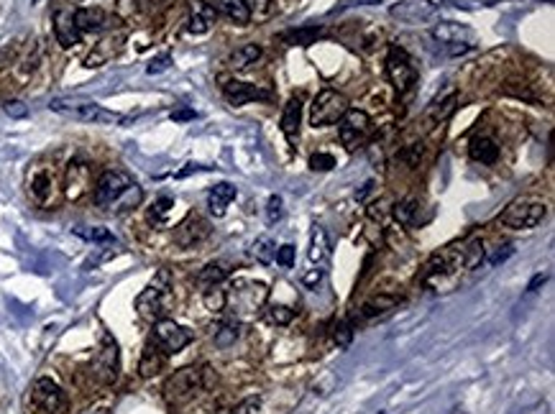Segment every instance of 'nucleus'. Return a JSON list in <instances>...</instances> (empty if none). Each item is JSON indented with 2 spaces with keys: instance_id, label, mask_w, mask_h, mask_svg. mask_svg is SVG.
<instances>
[{
  "instance_id": "nucleus-1",
  "label": "nucleus",
  "mask_w": 555,
  "mask_h": 414,
  "mask_svg": "<svg viewBox=\"0 0 555 414\" xmlns=\"http://www.w3.org/2000/svg\"><path fill=\"white\" fill-rule=\"evenodd\" d=\"M269 299V287L254 279H236L233 287L225 292V310H228L236 320L246 322L259 317Z\"/></svg>"
},
{
  "instance_id": "nucleus-2",
  "label": "nucleus",
  "mask_w": 555,
  "mask_h": 414,
  "mask_svg": "<svg viewBox=\"0 0 555 414\" xmlns=\"http://www.w3.org/2000/svg\"><path fill=\"white\" fill-rule=\"evenodd\" d=\"M215 383H218V376H215V371L210 366H202V368L187 366V368L175 371V374L164 381V397H167L172 404H184V401H190L198 391L213 389Z\"/></svg>"
},
{
  "instance_id": "nucleus-3",
  "label": "nucleus",
  "mask_w": 555,
  "mask_h": 414,
  "mask_svg": "<svg viewBox=\"0 0 555 414\" xmlns=\"http://www.w3.org/2000/svg\"><path fill=\"white\" fill-rule=\"evenodd\" d=\"M169 307H172V273L167 269H159L149 287L136 297V312L143 320L159 322L167 317Z\"/></svg>"
},
{
  "instance_id": "nucleus-4",
  "label": "nucleus",
  "mask_w": 555,
  "mask_h": 414,
  "mask_svg": "<svg viewBox=\"0 0 555 414\" xmlns=\"http://www.w3.org/2000/svg\"><path fill=\"white\" fill-rule=\"evenodd\" d=\"M547 218V205L538 197H520L515 202H509L504 212H499V225L515 228V230H530L538 228Z\"/></svg>"
},
{
  "instance_id": "nucleus-5",
  "label": "nucleus",
  "mask_w": 555,
  "mask_h": 414,
  "mask_svg": "<svg viewBox=\"0 0 555 414\" xmlns=\"http://www.w3.org/2000/svg\"><path fill=\"white\" fill-rule=\"evenodd\" d=\"M49 108L62 116L77 118L85 123H118L120 116L113 110H105L103 105H97L92 100H82V97H56L49 102Z\"/></svg>"
},
{
  "instance_id": "nucleus-6",
  "label": "nucleus",
  "mask_w": 555,
  "mask_h": 414,
  "mask_svg": "<svg viewBox=\"0 0 555 414\" xmlns=\"http://www.w3.org/2000/svg\"><path fill=\"white\" fill-rule=\"evenodd\" d=\"M348 110V97L333 87H325L315 95V100L309 105V123L312 128H325V125L338 123Z\"/></svg>"
},
{
  "instance_id": "nucleus-7",
  "label": "nucleus",
  "mask_w": 555,
  "mask_h": 414,
  "mask_svg": "<svg viewBox=\"0 0 555 414\" xmlns=\"http://www.w3.org/2000/svg\"><path fill=\"white\" fill-rule=\"evenodd\" d=\"M31 406L39 414H67L70 412V399L64 389L51 379H36L31 389Z\"/></svg>"
},
{
  "instance_id": "nucleus-8",
  "label": "nucleus",
  "mask_w": 555,
  "mask_h": 414,
  "mask_svg": "<svg viewBox=\"0 0 555 414\" xmlns=\"http://www.w3.org/2000/svg\"><path fill=\"white\" fill-rule=\"evenodd\" d=\"M373 133V120L366 110L348 108L346 116L338 120V136L346 149H358L361 143L369 141V136Z\"/></svg>"
},
{
  "instance_id": "nucleus-9",
  "label": "nucleus",
  "mask_w": 555,
  "mask_h": 414,
  "mask_svg": "<svg viewBox=\"0 0 555 414\" xmlns=\"http://www.w3.org/2000/svg\"><path fill=\"white\" fill-rule=\"evenodd\" d=\"M134 184V180L128 177V174L123 172H115V169H111V172H103L100 177H97L95 182V192H92V197H95V205L97 207H103V210H113L115 205H118V200L123 195H126V189Z\"/></svg>"
},
{
  "instance_id": "nucleus-10",
  "label": "nucleus",
  "mask_w": 555,
  "mask_h": 414,
  "mask_svg": "<svg viewBox=\"0 0 555 414\" xmlns=\"http://www.w3.org/2000/svg\"><path fill=\"white\" fill-rule=\"evenodd\" d=\"M151 343L156 345L164 356H175V353H179L182 348H187L192 343V333L187 328H182V325H177L175 320L164 317V320H159L154 325Z\"/></svg>"
},
{
  "instance_id": "nucleus-11",
  "label": "nucleus",
  "mask_w": 555,
  "mask_h": 414,
  "mask_svg": "<svg viewBox=\"0 0 555 414\" xmlns=\"http://www.w3.org/2000/svg\"><path fill=\"white\" fill-rule=\"evenodd\" d=\"M387 77L392 82L399 95H405L410 87L417 82V72L412 67V59L407 56L405 49L399 47H392L389 49V56H387Z\"/></svg>"
},
{
  "instance_id": "nucleus-12",
  "label": "nucleus",
  "mask_w": 555,
  "mask_h": 414,
  "mask_svg": "<svg viewBox=\"0 0 555 414\" xmlns=\"http://www.w3.org/2000/svg\"><path fill=\"white\" fill-rule=\"evenodd\" d=\"M120 371V356H118V343L113 340L111 333H103V343L97 351V358L92 363V374L97 376L100 383H113L118 379Z\"/></svg>"
},
{
  "instance_id": "nucleus-13",
  "label": "nucleus",
  "mask_w": 555,
  "mask_h": 414,
  "mask_svg": "<svg viewBox=\"0 0 555 414\" xmlns=\"http://www.w3.org/2000/svg\"><path fill=\"white\" fill-rule=\"evenodd\" d=\"M389 13L402 24H425L430 18H435L437 3H433V0H399L389 8Z\"/></svg>"
},
{
  "instance_id": "nucleus-14",
  "label": "nucleus",
  "mask_w": 555,
  "mask_h": 414,
  "mask_svg": "<svg viewBox=\"0 0 555 414\" xmlns=\"http://www.w3.org/2000/svg\"><path fill=\"white\" fill-rule=\"evenodd\" d=\"M210 235V223L205 218H200V215H187V218L175 228V233H172V241L179 246V248H192V246H198L202 243Z\"/></svg>"
},
{
  "instance_id": "nucleus-15",
  "label": "nucleus",
  "mask_w": 555,
  "mask_h": 414,
  "mask_svg": "<svg viewBox=\"0 0 555 414\" xmlns=\"http://www.w3.org/2000/svg\"><path fill=\"white\" fill-rule=\"evenodd\" d=\"M74 26L79 29V33H100L108 31L111 26H118V18L111 16L108 10L92 6V8L74 10Z\"/></svg>"
},
{
  "instance_id": "nucleus-16",
  "label": "nucleus",
  "mask_w": 555,
  "mask_h": 414,
  "mask_svg": "<svg viewBox=\"0 0 555 414\" xmlns=\"http://www.w3.org/2000/svg\"><path fill=\"white\" fill-rule=\"evenodd\" d=\"M223 95H225V100H228L233 108H241V105L254 102V100H269L271 97L269 90H262V87L248 85V82H238V79H225Z\"/></svg>"
},
{
  "instance_id": "nucleus-17",
  "label": "nucleus",
  "mask_w": 555,
  "mask_h": 414,
  "mask_svg": "<svg viewBox=\"0 0 555 414\" xmlns=\"http://www.w3.org/2000/svg\"><path fill=\"white\" fill-rule=\"evenodd\" d=\"M123 36L120 33H115V36H105V39H100L92 47V51H90L88 56H85V67L88 70H97V67H103V64H108L111 59H115V56L120 54V49H123Z\"/></svg>"
},
{
  "instance_id": "nucleus-18",
  "label": "nucleus",
  "mask_w": 555,
  "mask_h": 414,
  "mask_svg": "<svg viewBox=\"0 0 555 414\" xmlns=\"http://www.w3.org/2000/svg\"><path fill=\"white\" fill-rule=\"evenodd\" d=\"M300 123H302V97L300 95H292V97L287 100L284 110H282V123H279L287 143H289L292 149L297 146V141H300Z\"/></svg>"
},
{
  "instance_id": "nucleus-19",
  "label": "nucleus",
  "mask_w": 555,
  "mask_h": 414,
  "mask_svg": "<svg viewBox=\"0 0 555 414\" xmlns=\"http://www.w3.org/2000/svg\"><path fill=\"white\" fill-rule=\"evenodd\" d=\"M218 21V10L213 8V3L207 0H192L190 3V24H187V31L200 36V33H207Z\"/></svg>"
},
{
  "instance_id": "nucleus-20",
  "label": "nucleus",
  "mask_w": 555,
  "mask_h": 414,
  "mask_svg": "<svg viewBox=\"0 0 555 414\" xmlns=\"http://www.w3.org/2000/svg\"><path fill=\"white\" fill-rule=\"evenodd\" d=\"M430 36H433L437 44L451 47V44H471V39H474V31H471L468 26L456 24V21H443V24L433 26Z\"/></svg>"
},
{
  "instance_id": "nucleus-21",
  "label": "nucleus",
  "mask_w": 555,
  "mask_h": 414,
  "mask_svg": "<svg viewBox=\"0 0 555 414\" xmlns=\"http://www.w3.org/2000/svg\"><path fill=\"white\" fill-rule=\"evenodd\" d=\"M54 36H56V41H59V47L62 49L77 47L79 39H82V33H79V29L74 26V13H70V10H56L54 13Z\"/></svg>"
},
{
  "instance_id": "nucleus-22",
  "label": "nucleus",
  "mask_w": 555,
  "mask_h": 414,
  "mask_svg": "<svg viewBox=\"0 0 555 414\" xmlns=\"http://www.w3.org/2000/svg\"><path fill=\"white\" fill-rule=\"evenodd\" d=\"M399 302H402V297H399V294H392V292H379V294L369 297L364 305H361V317H366V320L384 317V315H389L392 310H396V307H399Z\"/></svg>"
},
{
  "instance_id": "nucleus-23",
  "label": "nucleus",
  "mask_w": 555,
  "mask_h": 414,
  "mask_svg": "<svg viewBox=\"0 0 555 414\" xmlns=\"http://www.w3.org/2000/svg\"><path fill=\"white\" fill-rule=\"evenodd\" d=\"M88 182H90V166L88 164H82V161H72V164L67 166V174H64V192H67L70 200L82 197V192H85V187H88Z\"/></svg>"
},
{
  "instance_id": "nucleus-24",
  "label": "nucleus",
  "mask_w": 555,
  "mask_h": 414,
  "mask_svg": "<svg viewBox=\"0 0 555 414\" xmlns=\"http://www.w3.org/2000/svg\"><path fill=\"white\" fill-rule=\"evenodd\" d=\"M320 36H325L323 26H297V29H287V31L279 33V41L287 47H309Z\"/></svg>"
},
{
  "instance_id": "nucleus-25",
  "label": "nucleus",
  "mask_w": 555,
  "mask_h": 414,
  "mask_svg": "<svg viewBox=\"0 0 555 414\" xmlns=\"http://www.w3.org/2000/svg\"><path fill=\"white\" fill-rule=\"evenodd\" d=\"M238 189L230 184V182H220V184H215L210 192H207V207L213 212L215 218H223L225 210H228V205L236 200Z\"/></svg>"
},
{
  "instance_id": "nucleus-26",
  "label": "nucleus",
  "mask_w": 555,
  "mask_h": 414,
  "mask_svg": "<svg viewBox=\"0 0 555 414\" xmlns=\"http://www.w3.org/2000/svg\"><path fill=\"white\" fill-rule=\"evenodd\" d=\"M456 105H458V95L451 93L443 100H435L433 105H428L425 110V128H435V125L445 123L448 118L456 113Z\"/></svg>"
},
{
  "instance_id": "nucleus-27",
  "label": "nucleus",
  "mask_w": 555,
  "mask_h": 414,
  "mask_svg": "<svg viewBox=\"0 0 555 414\" xmlns=\"http://www.w3.org/2000/svg\"><path fill=\"white\" fill-rule=\"evenodd\" d=\"M164 363H167V356L149 340L141 353V360H138V374H141V379H154L164 371Z\"/></svg>"
},
{
  "instance_id": "nucleus-28",
  "label": "nucleus",
  "mask_w": 555,
  "mask_h": 414,
  "mask_svg": "<svg viewBox=\"0 0 555 414\" xmlns=\"http://www.w3.org/2000/svg\"><path fill=\"white\" fill-rule=\"evenodd\" d=\"M468 154L474 161H481V164H497L499 159V143L489 138V136H476L471 146H468Z\"/></svg>"
},
{
  "instance_id": "nucleus-29",
  "label": "nucleus",
  "mask_w": 555,
  "mask_h": 414,
  "mask_svg": "<svg viewBox=\"0 0 555 414\" xmlns=\"http://www.w3.org/2000/svg\"><path fill=\"white\" fill-rule=\"evenodd\" d=\"M213 8L238 26H248L251 21V10L243 6V0H213Z\"/></svg>"
},
{
  "instance_id": "nucleus-30",
  "label": "nucleus",
  "mask_w": 555,
  "mask_h": 414,
  "mask_svg": "<svg viewBox=\"0 0 555 414\" xmlns=\"http://www.w3.org/2000/svg\"><path fill=\"white\" fill-rule=\"evenodd\" d=\"M307 256L312 264H325L330 256V243H328V233L323 225H315L309 233V250Z\"/></svg>"
},
{
  "instance_id": "nucleus-31",
  "label": "nucleus",
  "mask_w": 555,
  "mask_h": 414,
  "mask_svg": "<svg viewBox=\"0 0 555 414\" xmlns=\"http://www.w3.org/2000/svg\"><path fill=\"white\" fill-rule=\"evenodd\" d=\"M394 212V220L399 225H417L420 218H417V212H420V200L417 197H405V200H399V202L392 207Z\"/></svg>"
},
{
  "instance_id": "nucleus-32",
  "label": "nucleus",
  "mask_w": 555,
  "mask_h": 414,
  "mask_svg": "<svg viewBox=\"0 0 555 414\" xmlns=\"http://www.w3.org/2000/svg\"><path fill=\"white\" fill-rule=\"evenodd\" d=\"M228 276H230L228 266L220 264V261H213V264H207L205 269L198 273V284L200 287H205V289H210V287H220Z\"/></svg>"
},
{
  "instance_id": "nucleus-33",
  "label": "nucleus",
  "mask_w": 555,
  "mask_h": 414,
  "mask_svg": "<svg viewBox=\"0 0 555 414\" xmlns=\"http://www.w3.org/2000/svg\"><path fill=\"white\" fill-rule=\"evenodd\" d=\"M460 253H463V269H476V266L484 264L486 248L481 238H468V241L460 243Z\"/></svg>"
},
{
  "instance_id": "nucleus-34",
  "label": "nucleus",
  "mask_w": 555,
  "mask_h": 414,
  "mask_svg": "<svg viewBox=\"0 0 555 414\" xmlns=\"http://www.w3.org/2000/svg\"><path fill=\"white\" fill-rule=\"evenodd\" d=\"M259 56H262V47H259V44H243V47H238L236 51L230 54L228 64L233 70H246V67H251Z\"/></svg>"
},
{
  "instance_id": "nucleus-35",
  "label": "nucleus",
  "mask_w": 555,
  "mask_h": 414,
  "mask_svg": "<svg viewBox=\"0 0 555 414\" xmlns=\"http://www.w3.org/2000/svg\"><path fill=\"white\" fill-rule=\"evenodd\" d=\"M172 207H175V197H169V195H161L156 200V202L151 205L149 207V223L151 225H164L167 223V218H169V212H172Z\"/></svg>"
},
{
  "instance_id": "nucleus-36",
  "label": "nucleus",
  "mask_w": 555,
  "mask_h": 414,
  "mask_svg": "<svg viewBox=\"0 0 555 414\" xmlns=\"http://www.w3.org/2000/svg\"><path fill=\"white\" fill-rule=\"evenodd\" d=\"M274 253H277V246H274V241L271 238H256L254 243H251V256L259 261V264H271L274 261Z\"/></svg>"
},
{
  "instance_id": "nucleus-37",
  "label": "nucleus",
  "mask_w": 555,
  "mask_h": 414,
  "mask_svg": "<svg viewBox=\"0 0 555 414\" xmlns=\"http://www.w3.org/2000/svg\"><path fill=\"white\" fill-rule=\"evenodd\" d=\"M51 177H49L47 172H39L36 177L31 180V195H33V200L36 202H49V197H51Z\"/></svg>"
},
{
  "instance_id": "nucleus-38",
  "label": "nucleus",
  "mask_w": 555,
  "mask_h": 414,
  "mask_svg": "<svg viewBox=\"0 0 555 414\" xmlns=\"http://www.w3.org/2000/svg\"><path fill=\"white\" fill-rule=\"evenodd\" d=\"M141 197H143V192H141V187L138 184H131V187L126 189V195L120 197L118 200V205L113 207V212H128V210H134V207H138V202H141Z\"/></svg>"
},
{
  "instance_id": "nucleus-39",
  "label": "nucleus",
  "mask_w": 555,
  "mask_h": 414,
  "mask_svg": "<svg viewBox=\"0 0 555 414\" xmlns=\"http://www.w3.org/2000/svg\"><path fill=\"white\" fill-rule=\"evenodd\" d=\"M333 340L338 348H348L353 343V322L351 320H338L333 325Z\"/></svg>"
},
{
  "instance_id": "nucleus-40",
  "label": "nucleus",
  "mask_w": 555,
  "mask_h": 414,
  "mask_svg": "<svg viewBox=\"0 0 555 414\" xmlns=\"http://www.w3.org/2000/svg\"><path fill=\"white\" fill-rule=\"evenodd\" d=\"M74 235L79 238H85V241H92V243H105V241H113V235L108 228H74Z\"/></svg>"
},
{
  "instance_id": "nucleus-41",
  "label": "nucleus",
  "mask_w": 555,
  "mask_h": 414,
  "mask_svg": "<svg viewBox=\"0 0 555 414\" xmlns=\"http://www.w3.org/2000/svg\"><path fill=\"white\" fill-rule=\"evenodd\" d=\"M205 307L210 310V312H223L225 310V289H220V287H210V289H205Z\"/></svg>"
},
{
  "instance_id": "nucleus-42",
  "label": "nucleus",
  "mask_w": 555,
  "mask_h": 414,
  "mask_svg": "<svg viewBox=\"0 0 555 414\" xmlns=\"http://www.w3.org/2000/svg\"><path fill=\"white\" fill-rule=\"evenodd\" d=\"M238 340V322H228V325H220L218 333H215V345L220 348H228L230 343Z\"/></svg>"
},
{
  "instance_id": "nucleus-43",
  "label": "nucleus",
  "mask_w": 555,
  "mask_h": 414,
  "mask_svg": "<svg viewBox=\"0 0 555 414\" xmlns=\"http://www.w3.org/2000/svg\"><path fill=\"white\" fill-rule=\"evenodd\" d=\"M335 166V157L333 154H328V151H317L309 157V169L312 172H330Z\"/></svg>"
},
{
  "instance_id": "nucleus-44",
  "label": "nucleus",
  "mask_w": 555,
  "mask_h": 414,
  "mask_svg": "<svg viewBox=\"0 0 555 414\" xmlns=\"http://www.w3.org/2000/svg\"><path fill=\"white\" fill-rule=\"evenodd\" d=\"M282 215H284V202H282V197L271 195L269 200H266V223L274 225V223L282 220Z\"/></svg>"
},
{
  "instance_id": "nucleus-45",
  "label": "nucleus",
  "mask_w": 555,
  "mask_h": 414,
  "mask_svg": "<svg viewBox=\"0 0 555 414\" xmlns=\"http://www.w3.org/2000/svg\"><path fill=\"white\" fill-rule=\"evenodd\" d=\"M294 310L292 307H287V305H274L269 310V320L274 322V325H289V322L294 320Z\"/></svg>"
},
{
  "instance_id": "nucleus-46",
  "label": "nucleus",
  "mask_w": 555,
  "mask_h": 414,
  "mask_svg": "<svg viewBox=\"0 0 555 414\" xmlns=\"http://www.w3.org/2000/svg\"><path fill=\"white\" fill-rule=\"evenodd\" d=\"M262 412V397H246L236 409H230V414H259Z\"/></svg>"
},
{
  "instance_id": "nucleus-47",
  "label": "nucleus",
  "mask_w": 555,
  "mask_h": 414,
  "mask_svg": "<svg viewBox=\"0 0 555 414\" xmlns=\"http://www.w3.org/2000/svg\"><path fill=\"white\" fill-rule=\"evenodd\" d=\"M141 10V0H118V21H123V18H131L134 13H138Z\"/></svg>"
},
{
  "instance_id": "nucleus-48",
  "label": "nucleus",
  "mask_w": 555,
  "mask_h": 414,
  "mask_svg": "<svg viewBox=\"0 0 555 414\" xmlns=\"http://www.w3.org/2000/svg\"><path fill=\"white\" fill-rule=\"evenodd\" d=\"M512 253H515V246H512V243H504V246H499V248L494 250V253L486 258V261H489V266H499V264H504V261H507Z\"/></svg>"
},
{
  "instance_id": "nucleus-49",
  "label": "nucleus",
  "mask_w": 555,
  "mask_h": 414,
  "mask_svg": "<svg viewBox=\"0 0 555 414\" xmlns=\"http://www.w3.org/2000/svg\"><path fill=\"white\" fill-rule=\"evenodd\" d=\"M169 67H172V54H161V56H154L149 62V67H146V72L149 74H159V72H167Z\"/></svg>"
},
{
  "instance_id": "nucleus-50",
  "label": "nucleus",
  "mask_w": 555,
  "mask_h": 414,
  "mask_svg": "<svg viewBox=\"0 0 555 414\" xmlns=\"http://www.w3.org/2000/svg\"><path fill=\"white\" fill-rule=\"evenodd\" d=\"M274 258H277L279 266H284V269H292L294 264V246H282V248H277V253H274Z\"/></svg>"
},
{
  "instance_id": "nucleus-51",
  "label": "nucleus",
  "mask_w": 555,
  "mask_h": 414,
  "mask_svg": "<svg viewBox=\"0 0 555 414\" xmlns=\"http://www.w3.org/2000/svg\"><path fill=\"white\" fill-rule=\"evenodd\" d=\"M3 110H6L10 118H26V116H29V108H26V102H21V100H8L6 105H3Z\"/></svg>"
},
{
  "instance_id": "nucleus-52",
  "label": "nucleus",
  "mask_w": 555,
  "mask_h": 414,
  "mask_svg": "<svg viewBox=\"0 0 555 414\" xmlns=\"http://www.w3.org/2000/svg\"><path fill=\"white\" fill-rule=\"evenodd\" d=\"M399 157L405 159L407 161V166H417V161H420V157H422V146L420 143H412V146H407Z\"/></svg>"
},
{
  "instance_id": "nucleus-53",
  "label": "nucleus",
  "mask_w": 555,
  "mask_h": 414,
  "mask_svg": "<svg viewBox=\"0 0 555 414\" xmlns=\"http://www.w3.org/2000/svg\"><path fill=\"white\" fill-rule=\"evenodd\" d=\"M504 95H512V97H520V100H535V95L527 90V87H515V85H507L504 90H501Z\"/></svg>"
},
{
  "instance_id": "nucleus-54",
  "label": "nucleus",
  "mask_w": 555,
  "mask_h": 414,
  "mask_svg": "<svg viewBox=\"0 0 555 414\" xmlns=\"http://www.w3.org/2000/svg\"><path fill=\"white\" fill-rule=\"evenodd\" d=\"M269 3H271V0H243V6L251 10V16H254V13L264 16V13L269 10Z\"/></svg>"
},
{
  "instance_id": "nucleus-55",
  "label": "nucleus",
  "mask_w": 555,
  "mask_h": 414,
  "mask_svg": "<svg viewBox=\"0 0 555 414\" xmlns=\"http://www.w3.org/2000/svg\"><path fill=\"white\" fill-rule=\"evenodd\" d=\"M440 3H445V6H456V8H463V10H476L481 8L476 0H440Z\"/></svg>"
},
{
  "instance_id": "nucleus-56",
  "label": "nucleus",
  "mask_w": 555,
  "mask_h": 414,
  "mask_svg": "<svg viewBox=\"0 0 555 414\" xmlns=\"http://www.w3.org/2000/svg\"><path fill=\"white\" fill-rule=\"evenodd\" d=\"M320 279H323V269H312L309 273L302 276V284L305 287H315V284H320Z\"/></svg>"
},
{
  "instance_id": "nucleus-57",
  "label": "nucleus",
  "mask_w": 555,
  "mask_h": 414,
  "mask_svg": "<svg viewBox=\"0 0 555 414\" xmlns=\"http://www.w3.org/2000/svg\"><path fill=\"white\" fill-rule=\"evenodd\" d=\"M198 116V113H195V110H190V108H182V110H175V113H172V120H177V123H182V120H192V118Z\"/></svg>"
},
{
  "instance_id": "nucleus-58",
  "label": "nucleus",
  "mask_w": 555,
  "mask_h": 414,
  "mask_svg": "<svg viewBox=\"0 0 555 414\" xmlns=\"http://www.w3.org/2000/svg\"><path fill=\"white\" fill-rule=\"evenodd\" d=\"M379 3H381V0H346L341 8H358V6H379ZM341 8H335V10H341Z\"/></svg>"
},
{
  "instance_id": "nucleus-59",
  "label": "nucleus",
  "mask_w": 555,
  "mask_h": 414,
  "mask_svg": "<svg viewBox=\"0 0 555 414\" xmlns=\"http://www.w3.org/2000/svg\"><path fill=\"white\" fill-rule=\"evenodd\" d=\"M207 166H200V164H187L182 169V172H177V177H179V180H184V177H190V174H198V172H205Z\"/></svg>"
},
{
  "instance_id": "nucleus-60",
  "label": "nucleus",
  "mask_w": 555,
  "mask_h": 414,
  "mask_svg": "<svg viewBox=\"0 0 555 414\" xmlns=\"http://www.w3.org/2000/svg\"><path fill=\"white\" fill-rule=\"evenodd\" d=\"M545 282H547V273H535L532 282L527 284V292H538V287H542Z\"/></svg>"
},
{
  "instance_id": "nucleus-61",
  "label": "nucleus",
  "mask_w": 555,
  "mask_h": 414,
  "mask_svg": "<svg viewBox=\"0 0 555 414\" xmlns=\"http://www.w3.org/2000/svg\"><path fill=\"white\" fill-rule=\"evenodd\" d=\"M453 414H466V412H463V409H460V406H456V409H453Z\"/></svg>"
},
{
  "instance_id": "nucleus-62",
  "label": "nucleus",
  "mask_w": 555,
  "mask_h": 414,
  "mask_svg": "<svg viewBox=\"0 0 555 414\" xmlns=\"http://www.w3.org/2000/svg\"><path fill=\"white\" fill-rule=\"evenodd\" d=\"M39 3H41V0H33V6H39Z\"/></svg>"
}]
</instances>
